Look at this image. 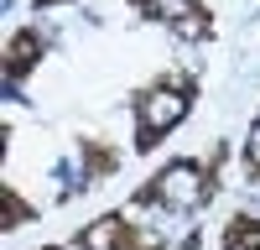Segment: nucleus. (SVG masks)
<instances>
[{
  "label": "nucleus",
  "instance_id": "obj_2",
  "mask_svg": "<svg viewBox=\"0 0 260 250\" xmlns=\"http://www.w3.org/2000/svg\"><path fill=\"white\" fill-rule=\"evenodd\" d=\"M192 99H198V78L192 73H161L151 78L146 89H136V99H130V115H136V151H156V146L177 131V125L187 120Z\"/></svg>",
  "mask_w": 260,
  "mask_h": 250
},
{
  "label": "nucleus",
  "instance_id": "obj_10",
  "mask_svg": "<svg viewBox=\"0 0 260 250\" xmlns=\"http://www.w3.org/2000/svg\"><path fill=\"white\" fill-rule=\"evenodd\" d=\"M37 11H52V6H68V0H31Z\"/></svg>",
  "mask_w": 260,
  "mask_h": 250
},
{
  "label": "nucleus",
  "instance_id": "obj_6",
  "mask_svg": "<svg viewBox=\"0 0 260 250\" xmlns=\"http://www.w3.org/2000/svg\"><path fill=\"white\" fill-rule=\"evenodd\" d=\"M78 157H83V182H104V177H115L120 172V146H110V141H99V136H83V146H78Z\"/></svg>",
  "mask_w": 260,
  "mask_h": 250
},
{
  "label": "nucleus",
  "instance_id": "obj_1",
  "mask_svg": "<svg viewBox=\"0 0 260 250\" xmlns=\"http://www.w3.org/2000/svg\"><path fill=\"white\" fill-rule=\"evenodd\" d=\"M219 172H224V146H213L208 162L198 157H177L167 162L146 188H136V208H161V214H198L219 193Z\"/></svg>",
  "mask_w": 260,
  "mask_h": 250
},
{
  "label": "nucleus",
  "instance_id": "obj_9",
  "mask_svg": "<svg viewBox=\"0 0 260 250\" xmlns=\"http://www.w3.org/2000/svg\"><path fill=\"white\" fill-rule=\"evenodd\" d=\"M26 219H37V208H31L26 198H21L16 188H6V219H0V229H6V235H11V229H21Z\"/></svg>",
  "mask_w": 260,
  "mask_h": 250
},
{
  "label": "nucleus",
  "instance_id": "obj_4",
  "mask_svg": "<svg viewBox=\"0 0 260 250\" xmlns=\"http://www.w3.org/2000/svg\"><path fill=\"white\" fill-rule=\"evenodd\" d=\"M130 6L182 42H208L213 37V16H208L203 0H130Z\"/></svg>",
  "mask_w": 260,
  "mask_h": 250
},
{
  "label": "nucleus",
  "instance_id": "obj_8",
  "mask_svg": "<svg viewBox=\"0 0 260 250\" xmlns=\"http://www.w3.org/2000/svg\"><path fill=\"white\" fill-rule=\"evenodd\" d=\"M240 162H245V182L260 188V115L250 120V131H245V151H240Z\"/></svg>",
  "mask_w": 260,
  "mask_h": 250
},
{
  "label": "nucleus",
  "instance_id": "obj_11",
  "mask_svg": "<svg viewBox=\"0 0 260 250\" xmlns=\"http://www.w3.org/2000/svg\"><path fill=\"white\" fill-rule=\"evenodd\" d=\"M42 250H62V245H42Z\"/></svg>",
  "mask_w": 260,
  "mask_h": 250
},
{
  "label": "nucleus",
  "instance_id": "obj_5",
  "mask_svg": "<svg viewBox=\"0 0 260 250\" xmlns=\"http://www.w3.org/2000/svg\"><path fill=\"white\" fill-rule=\"evenodd\" d=\"M47 47H52V42H47V32H42V26H16V32H11L6 52H0V63H6V83H11V89H21V83L31 78V68L47 57Z\"/></svg>",
  "mask_w": 260,
  "mask_h": 250
},
{
  "label": "nucleus",
  "instance_id": "obj_3",
  "mask_svg": "<svg viewBox=\"0 0 260 250\" xmlns=\"http://www.w3.org/2000/svg\"><path fill=\"white\" fill-rule=\"evenodd\" d=\"M78 250H167L156 235H146V229L136 219H125L120 208H110V214H99L94 224H83L73 235Z\"/></svg>",
  "mask_w": 260,
  "mask_h": 250
},
{
  "label": "nucleus",
  "instance_id": "obj_7",
  "mask_svg": "<svg viewBox=\"0 0 260 250\" xmlns=\"http://www.w3.org/2000/svg\"><path fill=\"white\" fill-rule=\"evenodd\" d=\"M219 250H260V219L255 214H234L219 235Z\"/></svg>",
  "mask_w": 260,
  "mask_h": 250
}]
</instances>
